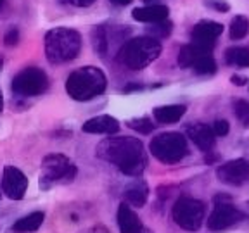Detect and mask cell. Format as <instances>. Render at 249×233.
Returning a JSON list of instances; mask_svg holds the SVG:
<instances>
[{"instance_id":"1","label":"cell","mask_w":249,"mask_h":233,"mask_svg":"<svg viewBox=\"0 0 249 233\" xmlns=\"http://www.w3.org/2000/svg\"><path fill=\"white\" fill-rule=\"evenodd\" d=\"M97 157L114 164L126 176H139L145 169L144 145L133 136H116L106 138L97 145Z\"/></svg>"},{"instance_id":"2","label":"cell","mask_w":249,"mask_h":233,"mask_svg":"<svg viewBox=\"0 0 249 233\" xmlns=\"http://www.w3.org/2000/svg\"><path fill=\"white\" fill-rule=\"evenodd\" d=\"M161 43L154 36H137L121 45L116 59L130 71H139L160 57Z\"/></svg>"},{"instance_id":"3","label":"cell","mask_w":249,"mask_h":233,"mask_svg":"<svg viewBox=\"0 0 249 233\" xmlns=\"http://www.w3.org/2000/svg\"><path fill=\"white\" fill-rule=\"evenodd\" d=\"M107 86L106 74L99 67L85 66L73 71L66 80V92L78 102H87L104 93Z\"/></svg>"},{"instance_id":"4","label":"cell","mask_w":249,"mask_h":233,"mask_svg":"<svg viewBox=\"0 0 249 233\" xmlns=\"http://www.w3.org/2000/svg\"><path fill=\"white\" fill-rule=\"evenodd\" d=\"M82 50V36L70 28H54L45 35V55L52 64L73 61Z\"/></svg>"},{"instance_id":"5","label":"cell","mask_w":249,"mask_h":233,"mask_svg":"<svg viewBox=\"0 0 249 233\" xmlns=\"http://www.w3.org/2000/svg\"><path fill=\"white\" fill-rule=\"evenodd\" d=\"M149 149H151L156 159L164 164L180 163L189 154V145H187L185 136L177 132H168L158 135L156 138H152Z\"/></svg>"},{"instance_id":"6","label":"cell","mask_w":249,"mask_h":233,"mask_svg":"<svg viewBox=\"0 0 249 233\" xmlns=\"http://www.w3.org/2000/svg\"><path fill=\"white\" fill-rule=\"evenodd\" d=\"M74 176H76V166L70 157L62 154H51L42 161L40 188L47 190L55 183L73 182Z\"/></svg>"},{"instance_id":"7","label":"cell","mask_w":249,"mask_h":233,"mask_svg":"<svg viewBox=\"0 0 249 233\" xmlns=\"http://www.w3.org/2000/svg\"><path fill=\"white\" fill-rule=\"evenodd\" d=\"M204 213L206 209L201 200L192 197H180L173 206L171 216L180 228L187 232H197L204 221Z\"/></svg>"},{"instance_id":"8","label":"cell","mask_w":249,"mask_h":233,"mask_svg":"<svg viewBox=\"0 0 249 233\" xmlns=\"http://www.w3.org/2000/svg\"><path fill=\"white\" fill-rule=\"evenodd\" d=\"M12 92L19 97H36L47 92L49 78L38 67H26L12 78Z\"/></svg>"},{"instance_id":"9","label":"cell","mask_w":249,"mask_h":233,"mask_svg":"<svg viewBox=\"0 0 249 233\" xmlns=\"http://www.w3.org/2000/svg\"><path fill=\"white\" fill-rule=\"evenodd\" d=\"M214 202H216V206H214L213 213L208 217V228H210L211 232L227 230L235 225V223L242 221L246 217V214L241 213L235 206H232L229 202V199L223 197V195H218V197L214 199Z\"/></svg>"},{"instance_id":"10","label":"cell","mask_w":249,"mask_h":233,"mask_svg":"<svg viewBox=\"0 0 249 233\" xmlns=\"http://www.w3.org/2000/svg\"><path fill=\"white\" fill-rule=\"evenodd\" d=\"M28 190V178L21 169L14 166H5L2 175V192L11 200H21Z\"/></svg>"},{"instance_id":"11","label":"cell","mask_w":249,"mask_h":233,"mask_svg":"<svg viewBox=\"0 0 249 233\" xmlns=\"http://www.w3.org/2000/svg\"><path fill=\"white\" fill-rule=\"evenodd\" d=\"M216 176L222 183L232 186H241L249 180V161L233 159L222 164L216 169Z\"/></svg>"},{"instance_id":"12","label":"cell","mask_w":249,"mask_h":233,"mask_svg":"<svg viewBox=\"0 0 249 233\" xmlns=\"http://www.w3.org/2000/svg\"><path fill=\"white\" fill-rule=\"evenodd\" d=\"M223 33V26L216 21H201L192 30V42L213 49L216 38Z\"/></svg>"},{"instance_id":"13","label":"cell","mask_w":249,"mask_h":233,"mask_svg":"<svg viewBox=\"0 0 249 233\" xmlns=\"http://www.w3.org/2000/svg\"><path fill=\"white\" fill-rule=\"evenodd\" d=\"M187 136L194 142L196 147H199L204 152H210L214 147V138H216V135L213 132V126H208L204 123L191 124L187 128Z\"/></svg>"},{"instance_id":"14","label":"cell","mask_w":249,"mask_h":233,"mask_svg":"<svg viewBox=\"0 0 249 233\" xmlns=\"http://www.w3.org/2000/svg\"><path fill=\"white\" fill-rule=\"evenodd\" d=\"M82 130L85 133H92V135H113V133L120 132V123L116 117L104 114V116H95L85 121Z\"/></svg>"},{"instance_id":"15","label":"cell","mask_w":249,"mask_h":233,"mask_svg":"<svg viewBox=\"0 0 249 233\" xmlns=\"http://www.w3.org/2000/svg\"><path fill=\"white\" fill-rule=\"evenodd\" d=\"M118 226L121 233H140L144 230L137 213L124 202L118 207Z\"/></svg>"},{"instance_id":"16","label":"cell","mask_w":249,"mask_h":233,"mask_svg":"<svg viewBox=\"0 0 249 233\" xmlns=\"http://www.w3.org/2000/svg\"><path fill=\"white\" fill-rule=\"evenodd\" d=\"M168 14H170V9L163 4H154V5H145V7H137L133 9L132 16L135 21L140 23H160V21L168 19Z\"/></svg>"},{"instance_id":"17","label":"cell","mask_w":249,"mask_h":233,"mask_svg":"<svg viewBox=\"0 0 249 233\" xmlns=\"http://www.w3.org/2000/svg\"><path fill=\"white\" fill-rule=\"evenodd\" d=\"M213 49L210 47H204L201 43H196V42H191L189 45H183L178 52V64L182 67H192L194 66V62L197 61L199 57L206 54H211Z\"/></svg>"},{"instance_id":"18","label":"cell","mask_w":249,"mask_h":233,"mask_svg":"<svg viewBox=\"0 0 249 233\" xmlns=\"http://www.w3.org/2000/svg\"><path fill=\"white\" fill-rule=\"evenodd\" d=\"M147 197H149V188L145 185V182H142V180H137V182H133L132 185H128L124 188V202L128 206L142 207L147 202Z\"/></svg>"},{"instance_id":"19","label":"cell","mask_w":249,"mask_h":233,"mask_svg":"<svg viewBox=\"0 0 249 233\" xmlns=\"http://www.w3.org/2000/svg\"><path fill=\"white\" fill-rule=\"evenodd\" d=\"M187 107L185 105H178V104H171V105H161V107L154 109V119L161 124H168V123H177L183 117Z\"/></svg>"},{"instance_id":"20","label":"cell","mask_w":249,"mask_h":233,"mask_svg":"<svg viewBox=\"0 0 249 233\" xmlns=\"http://www.w3.org/2000/svg\"><path fill=\"white\" fill-rule=\"evenodd\" d=\"M43 217L45 214L42 211H35V213H30L28 216L21 217L12 225V232L16 233H30V232H36V230L42 226Z\"/></svg>"},{"instance_id":"21","label":"cell","mask_w":249,"mask_h":233,"mask_svg":"<svg viewBox=\"0 0 249 233\" xmlns=\"http://www.w3.org/2000/svg\"><path fill=\"white\" fill-rule=\"evenodd\" d=\"M225 61L230 66L248 67L249 66V49L246 47H230L225 52Z\"/></svg>"},{"instance_id":"22","label":"cell","mask_w":249,"mask_h":233,"mask_svg":"<svg viewBox=\"0 0 249 233\" xmlns=\"http://www.w3.org/2000/svg\"><path fill=\"white\" fill-rule=\"evenodd\" d=\"M249 33V19L246 16H235L230 23V38L242 40Z\"/></svg>"},{"instance_id":"23","label":"cell","mask_w":249,"mask_h":233,"mask_svg":"<svg viewBox=\"0 0 249 233\" xmlns=\"http://www.w3.org/2000/svg\"><path fill=\"white\" fill-rule=\"evenodd\" d=\"M92 42H93V49L95 52L101 55H106L107 52V47H109V38H107V33L102 26H95L92 30Z\"/></svg>"},{"instance_id":"24","label":"cell","mask_w":249,"mask_h":233,"mask_svg":"<svg viewBox=\"0 0 249 233\" xmlns=\"http://www.w3.org/2000/svg\"><path fill=\"white\" fill-rule=\"evenodd\" d=\"M192 69H194L197 74H213L214 71H216V62H214L213 55L206 54V55H202V57H199L197 61L194 62Z\"/></svg>"},{"instance_id":"25","label":"cell","mask_w":249,"mask_h":233,"mask_svg":"<svg viewBox=\"0 0 249 233\" xmlns=\"http://www.w3.org/2000/svg\"><path fill=\"white\" fill-rule=\"evenodd\" d=\"M126 126L139 132L140 135H149L154 130V124L149 117H133V119L126 121Z\"/></svg>"},{"instance_id":"26","label":"cell","mask_w":249,"mask_h":233,"mask_svg":"<svg viewBox=\"0 0 249 233\" xmlns=\"http://www.w3.org/2000/svg\"><path fill=\"white\" fill-rule=\"evenodd\" d=\"M233 114L241 121L242 126H249V102L248 100L233 102Z\"/></svg>"},{"instance_id":"27","label":"cell","mask_w":249,"mask_h":233,"mask_svg":"<svg viewBox=\"0 0 249 233\" xmlns=\"http://www.w3.org/2000/svg\"><path fill=\"white\" fill-rule=\"evenodd\" d=\"M171 28H173V24L170 23L168 19L164 21H160V23H152L151 26V33L152 36H160V38H164V36H168L171 33Z\"/></svg>"},{"instance_id":"28","label":"cell","mask_w":249,"mask_h":233,"mask_svg":"<svg viewBox=\"0 0 249 233\" xmlns=\"http://www.w3.org/2000/svg\"><path fill=\"white\" fill-rule=\"evenodd\" d=\"M229 130H230V124L227 123L225 119H216L213 123V132L216 136H225L229 135Z\"/></svg>"},{"instance_id":"29","label":"cell","mask_w":249,"mask_h":233,"mask_svg":"<svg viewBox=\"0 0 249 233\" xmlns=\"http://www.w3.org/2000/svg\"><path fill=\"white\" fill-rule=\"evenodd\" d=\"M4 42H5V45H16V43L19 42V31H18V28H11V30L5 33V36H4Z\"/></svg>"},{"instance_id":"30","label":"cell","mask_w":249,"mask_h":233,"mask_svg":"<svg viewBox=\"0 0 249 233\" xmlns=\"http://www.w3.org/2000/svg\"><path fill=\"white\" fill-rule=\"evenodd\" d=\"M68 2L73 4V5H76V7H90L95 0H68Z\"/></svg>"},{"instance_id":"31","label":"cell","mask_w":249,"mask_h":233,"mask_svg":"<svg viewBox=\"0 0 249 233\" xmlns=\"http://www.w3.org/2000/svg\"><path fill=\"white\" fill-rule=\"evenodd\" d=\"M230 82L233 83V85H237V86H242L248 83V80H246L244 76H241V74H233L232 78H230Z\"/></svg>"},{"instance_id":"32","label":"cell","mask_w":249,"mask_h":233,"mask_svg":"<svg viewBox=\"0 0 249 233\" xmlns=\"http://www.w3.org/2000/svg\"><path fill=\"white\" fill-rule=\"evenodd\" d=\"M114 5H128V4H132L133 0H111Z\"/></svg>"},{"instance_id":"33","label":"cell","mask_w":249,"mask_h":233,"mask_svg":"<svg viewBox=\"0 0 249 233\" xmlns=\"http://www.w3.org/2000/svg\"><path fill=\"white\" fill-rule=\"evenodd\" d=\"M214 9H218V11H229V5L227 4H213Z\"/></svg>"},{"instance_id":"34","label":"cell","mask_w":249,"mask_h":233,"mask_svg":"<svg viewBox=\"0 0 249 233\" xmlns=\"http://www.w3.org/2000/svg\"><path fill=\"white\" fill-rule=\"evenodd\" d=\"M2 109H4V95H2V90H0V113H2Z\"/></svg>"},{"instance_id":"35","label":"cell","mask_w":249,"mask_h":233,"mask_svg":"<svg viewBox=\"0 0 249 233\" xmlns=\"http://www.w3.org/2000/svg\"><path fill=\"white\" fill-rule=\"evenodd\" d=\"M147 2V5H154V4H158V0H145Z\"/></svg>"},{"instance_id":"36","label":"cell","mask_w":249,"mask_h":233,"mask_svg":"<svg viewBox=\"0 0 249 233\" xmlns=\"http://www.w3.org/2000/svg\"><path fill=\"white\" fill-rule=\"evenodd\" d=\"M2 66H4V61H2V59H0V69H2Z\"/></svg>"},{"instance_id":"37","label":"cell","mask_w":249,"mask_h":233,"mask_svg":"<svg viewBox=\"0 0 249 233\" xmlns=\"http://www.w3.org/2000/svg\"><path fill=\"white\" fill-rule=\"evenodd\" d=\"M2 4H4V0H0V7H2Z\"/></svg>"},{"instance_id":"38","label":"cell","mask_w":249,"mask_h":233,"mask_svg":"<svg viewBox=\"0 0 249 233\" xmlns=\"http://www.w3.org/2000/svg\"><path fill=\"white\" fill-rule=\"evenodd\" d=\"M140 233H152V232H144V230H142V232H140Z\"/></svg>"}]
</instances>
